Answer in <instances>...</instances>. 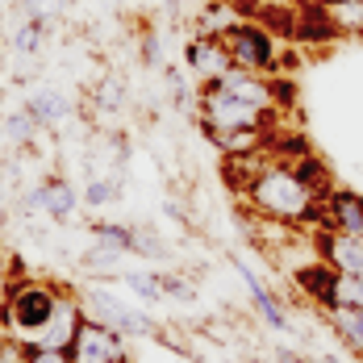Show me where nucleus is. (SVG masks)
Returning <instances> with one entry per match:
<instances>
[{
	"instance_id": "obj_1",
	"label": "nucleus",
	"mask_w": 363,
	"mask_h": 363,
	"mask_svg": "<svg viewBox=\"0 0 363 363\" xmlns=\"http://www.w3.org/2000/svg\"><path fill=\"white\" fill-rule=\"evenodd\" d=\"M247 209L259 221H276V225H322V192L305 180L292 163L267 159L259 167V176L251 180V188L242 192Z\"/></svg>"
},
{
	"instance_id": "obj_2",
	"label": "nucleus",
	"mask_w": 363,
	"mask_h": 363,
	"mask_svg": "<svg viewBox=\"0 0 363 363\" xmlns=\"http://www.w3.org/2000/svg\"><path fill=\"white\" fill-rule=\"evenodd\" d=\"M63 292L59 284H50V280H17V289L9 292V301H4V309H0V322L4 330L13 334V338H21V342H34V334L46 322H50V313H55V305L63 301Z\"/></svg>"
},
{
	"instance_id": "obj_3",
	"label": "nucleus",
	"mask_w": 363,
	"mask_h": 363,
	"mask_svg": "<svg viewBox=\"0 0 363 363\" xmlns=\"http://www.w3.org/2000/svg\"><path fill=\"white\" fill-rule=\"evenodd\" d=\"M221 42H225V50H230V59H234V67L238 72H251V75H276L280 72V38L272 34L263 21H251V17H242V21H225L218 30Z\"/></svg>"
},
{
	"instance_id": "obj_4",
	"label": "nucleus",
	"mask_w": 363,
	"mask_h": 363,
	"mask_svg": "<svg viewBox=\"0 0 363 363\" xmlns=\"http://www.w3.org/2000/svg\"><path fill=\"white\" fill-rule=\"evenodd\" d=\"M75 296H79V305H84V313H88V318H96V322L113 326L117 334H125V338H163V330H159L155 318H146L143 309H134V305L117 301L109 289L88 284V289L75 292Z\"/></svg>"
},
{
	"instance_id": "obj_5",
	"label": "nucleus",
	"mask_w": 363,
	"mask_h": 363,
	"mask_svg": "<svg viewBox=\"0 0 363 363\" xmlns=\"http://www.w3.org/2000/svg\"><path fill=\"white\" fill-rule=\"evenodd\" d=\"M67 355H72V363H130V338L84 313Z\"/></svg>"
},
{
	"instance_id": "obj_6",
	"label": "nucleus",
	"mask_w": 363,
	"mask_h": 363,
	"mask_svg": "<svg viewBox=\"0 0 363 363\" xmlns=\"http://www.w3.org/2000/svg\"><path fill=\"white\" fill-rule=\"evenodd\" d=\"M184 67H188V75L201 88V84H213V79L234 72V59H230L221 34H196V38H188V46H184Z\"/></svg>"
},
{
	"instance_id": "obj_7",
	"label": "nucleus",
	"mask_w": 363,
	"mask_h": 363,
	"mask_svg": "<svg viewBox=\"0 0 363 363\" xmlns=\"http://www.w3.org/2000/svg\"><path fill=\"white\" fill-rule=\"evenodd\" d=\"M313 247H318V259L326 263L330 272L363 276V234H347V230H334V225H318Z\"/></svg>"
},
{
	"instance_id": "obj_8",
	"label": "nucleus",
	"mask_w": 363,
	"mask_h": 363,
	"mask_svg": "<svg viewBox=\"0 0 363 363\" xmlns=\"http://www.w3.org/2000/svg\"><path fill=\"white\" fill-rule=\"evenodd\" d=\"M79 322H84V305H79V296H75V292H63V301L55 305L50 322L34 334L30 347H42V351H72L75 334H79Z\"/></svg>"
},
{
	"instance_id": "obj_9",
	"label": "nucleus",
	"mask_w": 363,
	"mask_h": 363,
	"mask_svg": "<svg viewBox=\"0 0 363 363\" xmlns=\"http://www.w3.org/2000/svg\"><path fill=\"white\" fill-rule=\"evenodd\" d=\"M322 225L347 230V234H363V192L330 184L322 192Z\"/></svg>"
},
{
	"instance_id": "obj_10",
	"label": "nucleus",
	"mask_w": 363,
	"mask_h": 363,
	"mask_svg": "<svg viewBox=\"0 0 363 363\" xmlns=\"http://www.w3.org/2000/svg\"><path fill=\"white\" fill-rule=\"evenodd\" d=\"M234 267H238V276H242V284L251 289L255 313H259V318H263V322H267V326H272V330H284V326H289V313L280 309V301L272 296V289H263V280L255 276V267H247L242 259H234Z\"/></svg>"
},
{
	"instance_id": "obj_11",
	"label": "nucleus",
	"mask_w": 363,
	"mask_h": 363,
	"mask_svg": "<svg viewBox=\"0 0 363 363\" xmlns=\"http://www.w3.org/2000/svg\"><path fill=\"white\" fill-rule=\"evenodd\" d=\"M75 209H79V192L63 176H46L42 180V213L63 225V221L75 218Z\"/></svg>"
},
{
	"instance_id": "obj_12",
	"label": "nucleus",
	"mask_w": 363,
	"mask_h": 363,
	"mask_svg": "<svg viewBox=\"0 0 363 363\" xmlns=\"http://www.w3.org/2000/svg\"><path fill=\"white\" fill-rule=\"evenodd\" d=\"M326 13L334 38H363V0H313Z\"/></svg>"
},
{
	"instance_id": "obj_13",
	"label": "nucleus",
	"mask_w": 363,
	"mask_h": 363,
	"mask_svg": "<svg viewBox=\"0 0 363 363\" xmlns=\"http://www.w3.org/2000/svg\"><path fill=\"white\" fill-rule=\"evenodd\" d=\"M322 313L330 334H338V342L363 359V309H322Z\"/></svg>"
},
{
	"instance_id": "obj_14",
	"label": "nucleus",
	"mask_w": 363,
	"mask_h": 363,
	"mask_svg": "<svg viewBox=\"0 0 363 363\" xmlns=\"http://www.w3.org/2000/svg\"><path fill=\"white\" fill-rule=\"evenodd\" d=\"M267 163V150H255V155H225V167H221V180L230 184L238 196L251 188V180L259 176V167Z\"/></svg>"
},
{
	"instance_id": "obj_15",
	"label": "nucleus",
	"mask_w": 363,
	"mask_h": 363,
	"mask_svg": "<svg viewBox=\"0 0 363 363\" xmlns=\"http://www.w3.org/2000/svg\"><path fill=\"white\" fill-rule=\"evenodd\" d=\"M322 309H363V276L334 272V276H330V289H326Z\"/></svg>"
},
{
	"instance_id": "obj_16",
	"label": "nucleus",
	"mask_w": 363,
	"mask_h": 363,
	"mask_svg": "<svg viewBox=\"0 0 363 363\" xmlns=\"http://www.w3.org/2000/svg\"><path fill=\"white\" fill-rule=\"evenodd\" d=\"M26 113L34 117L38 125H59L67 113H72V105L63 101V92H55V88H46V92H34L30 101H26Z\"/></svg>"
},
{
	"instance_id": "obj_17",
	"label": "nucleus",
	"mask_w": 363,
	"mask_h": 363,
	"mask_svg": "<svg viewBox=\"0 0 363 363\" xmlns=\"http://www.w3.org/2000/svg\"><path fill=\"white\" fill-rule=\"evenodd\" d=\"M134 234H138V225H125V221H92L96 247H109L117 255H134Z\"/></svg>"
},
{
	"instance_id": "obj_18",
	"label": "nucleus",
	"mask_w": 363,
	"mask_h": 363,
	"mask_svg": "<svg viewBox=\"0 0 363 363\" xmlns=\"http://www.w3.org/2000/svg\"><path fill=\"white\" fill-rule=\"evenodd\" d=\"M42 42H46V26H38V21H26V17H21V26L9 34V46H13L17 55H30V59H34L38 50H42Z\"/></svg>"
},
{
	"instance_id": "obj_19",
	"label": "nucleus",
	"mask_w": 363,
	"mask_h": 363,
	"mask_svg": "<svg viewBox=\"0 0 363 363\" xmlns=\"http://www.w3.org/2000/svg\"><path fill=\"white\" fill-rule=\"evenodd\" d=\"M117 280L130 292H138L143 301H159L163 296V272H121Z\"/></svg>"
},
{
	"instance_id": "obj_20",
	"label": "nucleus",
	"mask_w": 363,
	"mask_h": 363,
	"mask_svg": "<svg viewBox=\"0 0 363 363\" xmlns=\"http://www.w3.org/2000/svg\"><path fill=\"white\" fill-rule=\"evenodd\" d=\"M67 4L72 0H21V17L26 21H38V26H50L55 17L67 13Z\"/></svg>"
},
{
	"instance_id": "obj_21",
	"label": "nucleus",
	"mask_w": 363,
	"mask_h": 363,
	"mask_svg": "<svg viewBox=\"0 0 363 363\" xmlns=\"http://www.w3.org/2000/svg\"><path fill=\"white\" fill-rule=\"evenodd\" d=\"M134 255H146V259H167L172 247H167V238H163L155 225H138V234H134Z\"/></svg>"
},
{
	"instance_id": "obj_22",
	"label": "nucleus",
	"mask_w": 363,
	"mask_h": 363,
	"mask_svg": "<svg viewBox=\"0 0 363 363\" xmlns=\"http://www.w3.org/2000/svg\"><path fill=\"white\" fill-rule=\"evenodd\" d=\"M38 130H42V125H38V121H34L26 109L13 113V117H4V134H9V143H13V146H30Z\"/></svg>"
},
{
	"instance_id": "obj_23",
	"label": "nucleus",
	"mask_w": 363,
	"mask_h": 363,
	"mask_svg": "<svg viewBox=\"0 0 363 363\" xmlns=\"http://www.w3.org/2000/svg\"><path fill=\"white\" fill-rule=\"evenodd\" d=\"M117 263H121V255L109 251V247H92V251L84 255V272H92V276H113ZM117 276H121V272H117Z\"/></svg>"
},
{
	"instance_id": "obj_24",
	"label": "nucleus",
	"mask_w": 363,
	"mask_h": 363,
	"mask_svg": "<svg viewBox=\"0 0 363 363\" xmlns=\"http://www.w3.org/2000/svg\"><path fill=\"white\" fill-rule=\"evenodd\" d=\"M92 101H96L101 109H121V101H125V84H121V75L101 79V84L92 88Z\"/></svg>"
},
{
	"instance_id": "obj_25",
	"label": "nucleus",
	"mask_w": 363,
	"mask_h": 363,
	"mask_svg": "<svg viewBox=\"0 0 363 363\" xmlns=\"http://www.w3.org/2000/svg\"><path fill=\"white\" fill-rule=\"evenodd\" d=\"M30 355H34L30 342H21V338H13V334L0 338V363H30Z\"/></svg>"
},
{
	"instance_id": "obj_26",
	"label": "nucleus",
	"mask_w": 363,
	"mask_h": 363,
	"mask_svg": "<svg viewBox=\"0 0 363 363\" xmlns=\"http://www.w3.org/2000/svg\"><path fill=\"white\" fill-rule=\"evenodd\" d=\"M143 63H146V67H159V63H163V46H159V34H150V30L143 34Z\"/></svg>"
},
{
	"instance_id": "obj_27",
	"label": "nucleus",
	"mask_w": 363,
	"mask_h": 363,
	"mask_svg": "<svg viewBox=\"0 0 363 363\" xmlns=\"http://www.w3.org/2000/svg\"><path fill=\"white\" fill-rule=\"evenodd\" d=\"M163 296H180V301H192V284L180 280V276H163Z\"/></svg>"
},
{
	"instance_id": "obj_28",
	"label": "nucleus",
	"mask_w": 363,
	"mask_h": 363,
	"mask_svg": "<svg viewBox=\"0 0 363 363\" xmlns=\"http://www.w3.org/2000/svg\"><path fill=\"white\" fill-rule=\"evenodd\" d=\"M30 363H72V355L67 351H42V347H34Z\"/></svg>"
},
{
	"instance_id": "obj_29",
	"label": "nucleus",
	"mask_w": 363,
	"mask_h": 363,
	"mask_svg": "<svg viewBox=\"0 0 363 363\" xmlns=\"http://www.w3.org/2000/svg\"><path fill=\"white\" fill-rule=\"evenodd\" d=\"M221 4H230V9H242V13H255V0H221Z\"/></svg>"
},
{
	"instance_id": "obj_30",
	"label": "nucleus",
	"mask_w": 363,
	"mask_h": 363,
	"mask_svg": "<svg viewBox=\"0 0 363 363\" xmlns=\"http://www.w3.org/2000/svg\"><path fill=\"white\" fill-rule=\"evenodd\" d=\"M313 363H338V359H330V355H322V359H313Z\"/></svg>"
}]
</instances>
